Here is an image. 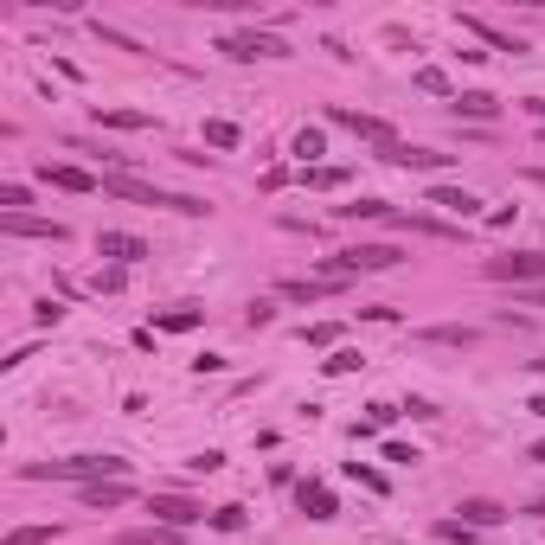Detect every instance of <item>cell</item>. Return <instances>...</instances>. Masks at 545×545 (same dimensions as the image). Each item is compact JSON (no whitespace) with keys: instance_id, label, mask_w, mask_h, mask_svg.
<instances>
[{"instance_id":"obj_18","label":"cell","mask_w":545,"mask_h":545,"mask_svg":"<svg viewBox=\"0 0 545 545\" xmlns=\"http://www.w3.org/2000/svg\"><path fill=\"white\" fill-rule=\"evenodd\" d=\"M424 340L430 346H475L481 334H475V327H424Z\"/></svg>"},{"instance_id":"obj_15","label":"cell","mask_w":545,"mask_h":545,"mask_svg":"<svg viewBox=\"0 0 545 545\" xmlns=\"http://www.w3.org/2000/svg\"><path fill=\"white\" fill-rule=\"evenodd\" d=\"M494 109H501V103L487 97V90H462V97H455V116H469V122H494Z\"/></svg>"},{"instance_id":"obj_30","label":"cell","mask_w":545,"mask_h":545,"mask_svg":"<svg viewBox=\"0 0 545 545\" xmlns=\"http://www.w3.org/2000/svg\"><path fill=\"white\" fill-rule=\"evenodd\" d=\"M0 206H7V218H13V212L33 206V193H26V186H0Z\"/></svg>"},{"instance_id":"obj_10","label":"cell","mask_w":545,"mask_h":545,"mask_svg":"<svg viewBox=\"0 0 545 545\" xmlns=\"http://www.w3.org/2000/svg\"><path fill=\"white\" fill-rule=\"evenodd\" d=\"M39 180H51L58 193H103V180H97V174H84V167H51V160L39 167Z\"/></svg>"},{"instance_id":"obj_21","label":"cell","mask_w":545,"mask_h":545,"mask_svg":"<svg viewBox=\"0 0 545 545\" xmlns=\"http://www.w3.org/2000/svg\"><path fill=\"white\" fill-rule=\"evenodd\" d=\"M180 533L174 526H135V533H122V545H174Z\"/></svg>"},{"instance_id":"obj_29","label":"cell","mask_w":545,"mask_h":545,"mask_svg":"<svg viewBox=\"0 0 545 545\" xmlns=\"http://www.w3.org/2000/svg\"><path fill=\"white\" fill-rule=\"evenodd\" d=\"M51 533H58V526H19V533H7V545H45Z\"/></svg>"},{"instance_id":"obj_23","label":"cell","mask_w":545,"mask_h":545,"mask_svg":"<svg viewBox=\"0 0 545 545\" xmlns=\"http://www.w3.org/2000/svg\"><path fill=\"white\" fill-rule=\"evenodd\" d=\"M302 180H308V186H321V193H334V186H346V167H308Z\"/></svg>"},{"instance_id":"obj_1","label":"cell","mask_w":545,"mask_h":545,"mask_svg":"<svg viewBox=\"0 0 545 545\" xmlns=\"http://www.w3.org/2000/svg\"><path fill=\"white\" fill-rule=\"evenodd\" d=\"M122 475H128L122 455H65V462H33V469H26V481H77V487L122 481Z\"/></svg>"},{"instance_id":"obj_4","label":"cell","mask_w":545,"mask_h":545,"mask_svg":"<svg viewBox=\"0 0 545 545\" xmlns=\"http://www.w3.org/2000/svg\"><path fill=\"white\" fill-rule=\"evenodd\" d=\"M218 51H225V58H244V65H251V58H289V45L276 33H225Z\"/></svg>"},{"instance_id":"obj_34","label":"cell","mask_w":545,"mask_h":545,"mask_svg":"<svg viewBox=\"0 0 545 545\" xmlns=\"http://www.w3.org/2000/svg\"><path fill=\"white\" fill-rule=\"evenodd\" d=\"M526 411H533V417H545V392H539V398H533V404H526Z\"/></svg>"},{"instance_id":"obj_26","label":"cell","mask_w":545,"mask_h":545,"mask_svg":"<svg viewBox=\"0 0 545 545\" xmlns=\"http://www.w3.org/2000/svg\"><path fill=\"white\" fill-rule=\"evenodd\" d=\"M212 526L218 533H244V507H212Z\"/></svg>"},{"instance_id":"obj_5","label":"cell","mask_w":545,"mask_h":545,"mask_svg":"<svg viewBox=\"0 0 545 545\" xmlns=\"http://www.w3.org/2000/svg\"><path fill=\"white\" fill-rule=\"evenodd\" d=\"M148 513H154L160 526H174V533L199 526V520H212V513H206L199 501H180V494H148Z\"/></svg>"},{"instance_id":"obj_11","label":"cell","mask_w":545,"mask_h":545,"mask_svg":"<svg viewBox=\"0 0 545 545\" xmlns=\"http://www.w3.org/2000/svg\"><path fill=\"white\" fill-rule=\"evenodd\" d=\"M295 507H302L308 520H334V487H321V481H302V487H295Z\"/></svg>"},{"instance_id":"obj_35","label":"cell","mask_w":545,"mask_h":545,"mask_svg":"<svg viewBox=\"0 0 545 545\" xmlns=\"http://www.w3.org/2000/svg\"><path fill=\"white\" fill-rule=\"evenodd\" d=\"M526 455H533V462H545V443H533V449H526Z\"/></svg>"},{"instance_id":"obj_16","label":"cell","mask_w":545,"mask_h":545,"mask_svg":"<svg viewBox=\"0 0 545 545\" xmlns=\"http://www.w3.org/2000/svg\"><path fill=\"white\" fill-rule=\"evenodd\" d=\"M462 33H475V39H487V45H494V51H526L520 39H513V33H501V26H487V19H475V13L462 19Z\"/></svg>"},{"instance_id":"obj_37","label":"cell","mask_w":545,"mask_h":545,"mask_svg":"<svg viewBox=\"0 0 545 545\" xmlns=\"http://www.w3.org/2000/svg\"><path fill=\"white\" fill-rule=\"evenodd\" d=\"M533 372H545V360H533Z\"/></svg>"},{"instance_id":"obj_19","label":"cell","mask_w":545,"mask_h":545,"mask_svg":"<svg viewBox=\"0 0 545 545\" xmlns=\"http://www.w3.org/2000/svg\"><path fill=\"white\" fill-rule=\"evenodd\" d=\"M97 122H109V128H148L154 116H148V109H97Z\"/></svg>"},{"instance_id":"obj_6","label":"cell","mask_w":545,"mask_h":545,"mask_svg":"<svg viewBox=\"0 0 545 545\" xmlns=\"http://www.w3.org/2000/svg\"><path fill=\"white\" fill-rule=\"evenodd\" d=\"M378 160H392V167H411V174H443L455 154H436V148H411V142H392L378 148Z\"/></svg>"},{"instance_id":"obj_25","label":"cell","mask_w":545,"mask_h":545,"mask_svg":"<svg viewBox=\"0 0 545 545\" xmlns=\"http://www.w3.org/2000/svg\"><path fill=\"white\" fill-rule=\"evenodd\" d=\"M340 218H385V199H353V206H334Z\"/></svg>"},{"instance_id":"obj_31","label":"cell","mask_w":545,"mask_h":545,"mask_svg":"<svg viewBox=\"0 0 545 545\" xmlns=\"http://www.w3.org/2000/svg\"><path fill=\"white\" fill-rule=\"evenodd\" d=\"M360 366H366L360 353H334V360H321V372H334V378H340V372H360Z\"/></svg>"},{"instance_id":"obj_14","label":"cell","mask_w":545,"mask_h":545,"mask_svg":"<svg viewBox=\"0 0 545 545\" xmlns=\"http://www.w3.org/2000/svg\"><path fill=\"white\" fill-rule=\"evenodd\" d=\"M455 513H462V526H501V520H507V507H501V501H481V494L462 501Z\"/></svg>"},{"instance_id":"obj_3","label":"cell","mask_w":545,"mask_h":545,"mask_svg":"<svg viewBox=\"0 0 545 545\" xmlns=\"http://www.w3.org/2000/svg\"><path fill=\"white\" fill-rule=\"evenodd\" d=\"M487 283H545V251H507V257H481Z\"/></svg>"},{"instance_id":"obj_24","label":"cell","mask_w":545,"mask_h":545,"mask_svg":"<svg viewBox=\"0 0 545 545\" xmlns=\"http://www.w3.org/2000/svg\"><path fill=\"white\" fill-rule=\"evenodd\" d=\"M417 90H430V97H449V103H455V90H449V77H443V71H430V65L417 71Z\"/></svg>"},{"instance_id":"obj_36","label":"cell","mask_w":545,"mask_h":545,"mask_svg":"<svg viewBox=\"0 0 545 545\" xmlns=\"http://www.w3.org/2000/svg\"><path fill=\"white\" fill-rule=\"evenodd\" d=\"M533 180H539V186H545V167H533Z\"/></svg>"},{"instance_id":"obj_13","label":"cell","mask_w":545,"mask_h":545,"mask_svg":"<svg viewBox=\"0 0 545 545\" xmlns=\"http://www.w3.org/2000/svg\"><path fill=\"white\" fill-rule=\"evenodd\" d=\"M340 283H327V276H289L276 295H283V302H321V295H334Z\"/></svg>"},{"instance_id":"obj_7","label":"cell","mask_w":545,"mask_h":545,"mask_svg":"<svg viewBox=\"0 0 545 545\" xmlns=\"http://www.w3.org/2000/svg\"><path fill=\"white\" fill-rule=\"evenodd\" d=\"M327 122H340V128H353V135H366L372 148H392V142H398V135L378 122V116H366V109H346V103H340V109H327Z\"/></svg>"},{"instance_id":"obj_8","label":"cell","mask_w":545,"mask_h":545,"mask_svg":"<svg viewBox=\"0 0 545 545\" xmlns=\"http://www.w3.org/2000/svg\"><path fill=\"white\" fill-rule=\"evenodd\" d=\"M0 231H7V237H45V244H65V237H71V231L58 225V218H33V212L0 218Z\"/></svg>"},{"instance_id":"obj_27","label":"cell","mask_w":545,"mask_h":545,"mask_svg":"<svg viewBox=\"0 0 545 545\" xmlns=\"http://www.w3.org/2000/svg\"><path fill=\"white\" fill-rule=\"evenodd\" d=\"M295 154H302V160L327 154V142H321V128H302V135H295Z\"/></svg>"},{"instance_id":"obj_32","label":"cell","mask_w":545,"mask_h":545,"mask_svg":"<svg viewBox=\"0 0 545 545\" xmlns=\"http://www.w3.org/2000/svg\"><path fill=\"white\" fill-rule=\"evenodd\" d=\"M302 340H308V346H334V340H340V327H334V321H321V327H308Z\"/></svg>"},{"instance_id":"obj_2","label":"cell","mask_w":545,"mask_h":545,"mask_svg":"<svg viewBox=\"0 0 545 545\" xmlns=\"http://www.w3.org/2000/svg\"><path fill=\"white\" fill-rule=\"evenodd\" d=\"M103 193L135 199V206H167V212H186V218H206V212H212V206H206V199H193V193H160V186L135 180V174H103Z\"/></svg>"},{"instance_id":"obj_12","label":"cell","mask_w":545,"mask_h":545,"mask_svg":"<svg viewBox=\"0 0 545 545\" xmlns=\"http://www.w3.org/2000/svg\"><path fill=\"white\" fill-rule=\"evenodd\" d=\"M430 206H443V212H455V218H481V199L462 193V186H430Z\"/></svg>"},{"instance_id":"obj_17","label":"cell","mask_w":545,"mask_h":545,"mask_svg":"<svg viewBox=\"0 0 545 545\" xmlns=\"http://www.w3.org/2000/svg\"><path fill=\"white\" fill-rule=\"evenodd\" d=\"M77 494H84V507H103V513H109V507L128 501V487H122V481H90V487H77Z\"/></svg>"},{"instance_id":"obj_28","label":"cell","mask_w":545,"mask_h":545,"mask_svg":"<svg viewBox=\"0 0 545 545\" xmlns=\"http://www.w3.org/2000/svg\"><path fill=\"white\" fill-rule=\"evenodd\" d=\"M346 475H353V481H360V487H372V494H385V475H372V469H366V462H346Z\"/></svg>"},{"instance_id":"obj_33","label":"cell","mask_w":545,"mask_h":545,"mask_svg":"<svg viewBox=\"0 0 545 545\" xmlns=\"http://www.w3.org/2000/svg\"><path fill=\"white\" fill-rule=\"evenodd\" d=\"M269 321H276V308H269V302H251V308H244V327H269Z\"/></svg>"},{"instance_id":"obj_22","label":"cell","mask_w":545,"mask_h":545,"mask_svg":"<svg viewBox=\"0 0 545 545\" xmlns=\"http://www.w3.org/2000/svg\"><path fill=\"white\" fill-rule=\"evenodd\" d=\"M154 327H167V334H186V327H199V308H167V315H154Z\"/></svg>"},{"instance_id":"obj_9","label":"cell","mask_w":545,"mask_h":545,"mask_svg":"<svg viewBox=\"0 0 545 545\" xmlns=\"http://www.w3.org/2000/svg\"><path fill=\"white\" fill-rule=\"evenodd\" d=\"M97 257H109V263H142L148 257V244L142 237H135V231H97Z\"/></svg>"},{"instance_id":"obj_20","label":"cell","mask_w":545,"mask_h":545,"mask_svg":"<svg viewBox=\"0 0 545 545\" xmlns=\"http://www.w3.org/2000/svg\"><path fill=\"white\" fill-rule=\"evenodd\" d=\"M206 148H218V154H225V148H237V122L212 116V122H206Z\"/></svg>"}]
</instances>
